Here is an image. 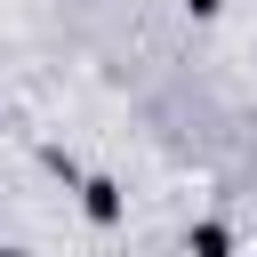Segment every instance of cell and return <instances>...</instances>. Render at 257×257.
I'll list each match as a JSON object with an SVG mask.
<instances>
[{
	"label": "cell",
	"mask_w": 257,
	"mask_h": 257,
	"mask_svg": "<svg viewBox=\"0 0 257 257\" xmlns=\"http://www.w3.org/2000/svg\"><path fill=\"white\" fill-rule=\"evenodd\" d=\"M88 217H96V225H112V217H120V193H112V185H104V177H96V185H88Z\"/></svg>",
	"instance_id": "cell-1"
},
{
	"label": "cell",
	"mask_w": 257,
	"mask_h": 257,
	"mask_svg": "<svg viewBox=\"0 0 257 257\" xmlns=\"http://www.w3.org/2000/svg\"><path fill=\"white\" fill-rule=\"evenodd\" d=\"M0 257H24V249H0Z\"/></svg>",
	"instance_id": "cell-4"
},
{
	"label": "cell",
	"mask_w": 257,
	"mask_h": 257,
	"mask_svg": "<svg viewBox=\"0 0 257 257\" xmlns=\"http://www.w3.org/2000/svg\"><path fill=\"white\" fill-rule=\"evenodd\" d=\"M193 257H233V241H225V225H193Z\"/></svg>",
	"instance_id": "cell-2"
},
{
	"label": "cell",
	"mask_w": 257,
	"mask_h": 257,
	"mask_svg": "<svg viewBox=\"0 0 257 257\" xmlns=\"http://www.w3.org/2000/svg\"><path fill=\"white\" fill-rule=\"evenodd\" d=\"M185 8H193V16H217V8H225V0H185Z\"/></svg>",
	"instance_id": "cell-3"
}]
</instances>
